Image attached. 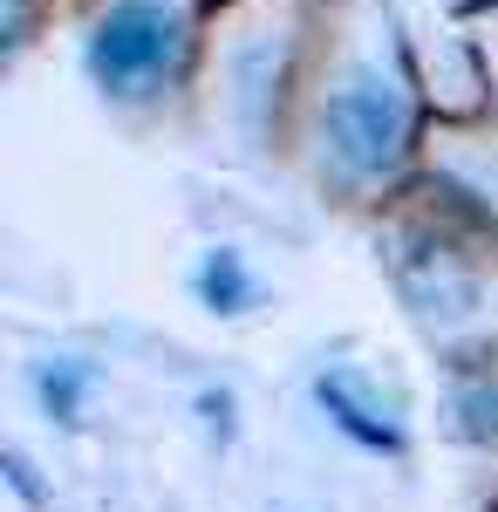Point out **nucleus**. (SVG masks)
Segmentation results:
<instances>
[{
    "instance_id": "1",
    "label": "nucleus",
    "mask_w": 498,
    "mask_h": 512,
    "mask_svg": "<svg viewBox=\"0 0 498 512\" xmlns=\"http://www.w3.org/2000/svg\"><path fill=\"white\" fill-rule=\"evenodd\" d=\"M178 48H185V21L164 0H116L89 35V76L110 96H137L178 62Z\"/></svg>"
},
{
    "instance_id": "2",
    "label": "nucleus",
    "mask_w": 498,
    "mask_h": 512,
    "mask_svg": "<svg viewBox=\"0 0 498 512\" xmlns=\"http://www.w3.org/2000/svg\"><path fill=\"white\" fill-rule=\"evenodd\" d=\"M328 137H335V151L355 171H383L410 144V110H403V96L383 89V82H348L342 96L328 103Z\"/></svg>"
},
{
    "instance_id": "3",
    "label": "nucleus",
    "mask_w": 498,
    "mask_h": 512,
    "mask_svg": "<svg viewBox=\"0 0 498 512\" xmlns=\"http://www.w3.org/2000/svg\"><path fill=\"white\" fill-rule=\"evenodd\" d=\"M314 403L335 417V431H348L362 451H383V458H403V431L396 424H383L362 396L348 390V376H314Z\"/></svg>"
},
{
    "instance_id": "4",
    "label": "nucleus",
    "mask_w": 498,
    "mask_h": 512,
    "mask_svg": "<svg viewBox=\"0 0 498 512\" xmlns=\"http://www.w3.org/2000/svg\"><path fill=\"white\" fill-rule=\"evenodd\" d=\"M198 301L212 308V315H239L246 301H253V280H246V267H239V253L232 246H219V253H205V267H198Z\"/></svg>"
},
{
    "instance_id": "5",
    "label": "nucleus",
    "mask_w": 498,
    "mask_h": 512,
    "mask_svg": "<svg viewBox=\"0 0 498 512\" xmlns=\"http://www.w3.org/2000/svg\"><path fill=\"white\" fill-rule=\"evenodd\" d=\"M41 403H48V417H62V424H76L82 417V396H89V369H76V362H48L35 376Z\"/></svg>"
}]
</instances>
